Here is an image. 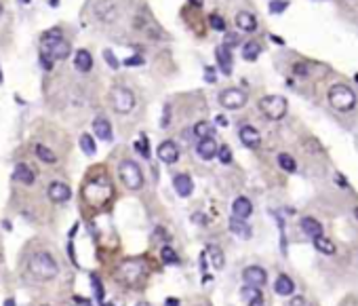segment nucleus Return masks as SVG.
<instances>
[{
    "instance_id": "nucleus-47",
    "label": "nucleus",
    "mask_w": 358,
    "mask_h": 306,
    "mask_svg": "<svg viewBox=\"0 0 358 306\" xmlns=\"http://www.w3.org/2000/svg\"><path fill=\"white\" fill-rule=\"evenodd\" d=\"M205 74H207V80H209V82H215V70H213V68H207Z\"/></svg>"
},
{
    "instance_id": "nucleus-1",
    "label": "nucleus",
    "mask_w": 358,
    "mask_h": 306,
    "mask_svg": "<svg viewBox=\"0 0 358 306\" xmlns=\"http://www.w3.org/2000/svg\"><path fill=\"white\" fill-rule=\"evenodd\" d=\"M40 53L51 57L53 62L55 59H68L70 53H72V47H70V43L63 40V34H61L59 27H55V30H49L45 36H42Z\"/></svg>"
},
{
    "instance_id": "nucleus-59",
    "label": "nucleus",
    "mask_w": 358,
    "mask_h": 306,
    "mask_svg": "<svg viewBox=\"0 0 358 306\" xmlns=\"http://www.w3.org/2000/svg\"><path fill=\"white\" fill-rule=\"evenodd\" d=\"M3 80H5V78H3V70H0V85H3Z\"/></svg>"
},
{
    "instance_id": "nucleus-10",
    "label": "nucleus",
    "mask_w": 358,
    "mask_h": 306,
    "mask_svg": "<svg viewBox=\"0 0 358 306\" xmlns=\"http://www.w3.org/2000/svg\"><path fill=\"white\" fill-rule=\"evenodd\" d=\"M242 279H245L247 285L259 289L262 285H266L268 274H266V270H264L262 266H249V268L242 270Z\"/></svg>"
},
{
    "instance_id": "nucleus-3",
    "label": "nucleus",
    "mask_w": 358,
    "mask_h": 306,
    "mask_svg": "<svg viewBox=\"0 0 358 306\" xmlns=\"http://www.w3.org/2000/svg\"><path fill=\"white\" fill-rule=\"evenodd\" d=\"M329 104L331 108H335L337 112H348L356 106V93L348 87V85H333L329 89Z\"/></svg>"
},
{
    "instance_id": "nucleus-15",
    "label": "nucleus",
    "mask_w": 358,
    "mask_h": 306,
    "mask_svg": "<svg viewBox=\"0 0 358 306\" xmlns=\"http://www.w3.org/2000/svg\"><path fill=\"white\" fill-rule=\"evenodd\" d=\"M215 57H217L219 70H221L225 76H230V74H232V51L227 49L225 45H221V47H217V51H215Z\"/></svg>"
},
{
    "instance_id": "nucleus-48",
    "label": "nucleus",
    "mask_w": 358,
    "mask_h": 306,
    "mask_svg": "<svg viewBox=\"0 0 358 306\" xmlns=\"http://www.w3.org/2000/svg\"><path fill=\"white\" fill-rule=\"evenodd\" d=\"M169 110H171V108H169V106H165V116H162V123H160L162 127H167V125H169Z\"/></svg>"
},
{
    "instance_id": "nucleus-63",
    "label": "nucleus",
    "mask_w": 358,
    "mask_h": 306,
    "mask_svg": "<svg viewBox=\"0 0 358 306\" xmlns=\"http://www.w3.org/2000/svg\"><path fill=\"white\" fill-rule=\"evenodd\" d=\"M356 80H358V74H356Z\"/></svg>"
},
{
    "instance_id": "nucleus-12",
    "label": "nucleus",
    "mask_w": 358,
    "mask_h": 306,
    "mask_svg": "<svg viewBox=\"0 0 358 306\" xmlns=\"http://www.w3.org/2000/svg\"><path fill=\"white\" fill-rule=\"evenodd\" d=\"M156 155H158V159H160L162 163H167V165H173V163H177V159H179V148H177V144H175V142L167 140V142H162V144L158 146V150H156Z\"/></svg>"
},
{
    "instance_id": "nucleus-58",
    "label": "nucleus",
    "mask_w": 358,
    "mask_h": 306,
    "mask_svg": "<svg viewBox=\"0 0 358 306\" xmlns=\"http://www.w3.org/2000/svg\"><path fill=\"white\" fill-rule=\"evenodd\" d=\"M99 306H114V304H110V302H102V304H99Z\"/></svg>"
},
{
    "instance_id": "nucleus-16",
    "label": "nucleus",
    "mask_w": 358,
    "mask_h": 306,
    "mask_svg": "<svg viewBox=\"0 0 358 306\" xmlns=\"http://www.w3.org/2000/svg\"><path fill=\"white\" fill-rule=\"evenodd\" d=\"M232 213H234V218L247 222V218L253 213V203H251L247 197H238V199L232 203Z\"/></svg>"
},
{
    "instance_id": "nucleus-50",
    "label": "nucleus",
    "mask_w": 358,
    "mask_h": 306,
    "mask_svg": "<svg viewBox=\"0 0 358 306\" xmlns=\"http://www.w3.org/2000/svg\"><path fill=\"white\" fill-rule=\"evenodd\" d=\"M74 302H76L74 306H91V304H89V300H82V298H78V296L74 298Z\"/></svg>"
},
{
    "instance_id": "nucleus-62",
    "label": "nucleus",
    "mask_w": 358,
    "mask_h": 306,
    "mask_svg": "<svg viewBox=\"0 0 358 306\" xmlns=\"http://www.w3.org/2000/svg\"><path fill=\"white\" fill-rule=\"evenodd\" d=\"M0 15H3V5H0Z\"/></svg>"
},
{
    "instance_id": "nucleus-31",
    "label": "nucleus",
    "mask_w": 358,
    "mask_h": 306,
    "mask_svg": "<svg viewBox=\"0 0 358 306\" xmlns=\"http://www.w3.org/2000/svg\"><path fill=\"white\" fill-rule=\"evenodd\" d=\"M278 165H280V169H284L286 173H293L297 169V163L291 155H286V152H282V155H278Z\"/></svg>"
},
{
    "instance_id": "nucleus-44",
    "label": "nucleus",
    "mask_w": 358,
    "mask_h": 306,
    "mask_svg": "<svg viewBox=\"0 0 358 306\" xmlns=\"http://www.w3.org/2000/svg\"><path fill=\"white\" fill-rule=\"evenodd\" d=\"M234 45H238V36H236V34H227V36H225V47L230 49V47H234Z\"/></svg>"
},
{
    "instance_id": "nucleus-56",
    "label": "nucleus",
    "mask_w": 358,
    "mask_h": 306,
    "mask_svg": "<svg viewBox=\"0 0 358 306\" xmlns=\"http://www.w3.org/2000/svg\"><path fill=\"white\" fill-rule=\"evenodd\" d=\"M194 7H203V0H192Z\"/></svg>"
},
{
    "instance_id": "nucleus-14",
    "label": "nucleus",
    "mask_w": 358,
    "mask_h": 306,
    "mask_svg": "<svg viewBox=\"0 0 358 306\" xmlns=\"http://www.w3.org/2000/svg\"><path fill=\"white\" fill-rule=\"evenodd\" d=\"M238 135H240V142L245 144L247 148H259V144H262L259 131H257L255 127H251V125H245V127H240Z\"/></svg>"
},
{
    "instance_id": "nucleus-38",
    "label": "nucleus",
    "mask_w": 358,
    "mask_h": 306,
    "mask_svg": "<svg viewBox=\"0 0 358 306\" xmlns=\"http://www.w3.org/2000/svg\"><path fill=\"white\" fill-rule=\"evenodd\" d=\"M217 157H219V161H221L223 165L232 163V150H230V146H221V148H217Z\"/></svg>"
},
{
    "instance_id": "nucleus-19",
    "label": "nucleus",
    "mask_w": 358,
    "mask_h": 306,
    "mask_svg": "<svg viewBox=\"0 0 358 306\" xmlns=\"http://www.w3.org/2000/svg\"><path fill=\"white\" fill-rule=\"evenodd\" d=\"M173 188H175V192L179 194V197H190V194L194 192L192 179H190V175H185V173H179V175L173 177Z\"/></svg>"
},
{
    "instance_id": "nucleus-24",
    "label": "nucleus",
    "mask_w": 358,
    "mask_h": 306,
    "mask_svg": "<svg viewBox=\"0 0 358 306\" xmlns=\"http://www.w3.org/2000/svg\"><path fill=\"white\" fill-rule=\"evenodd\" d=\"M230 230L240 236V239H251V228L245 220H238V218H230Z\"/></svg>"
},
{
    "instance_id": "nucleus-40",
    "label": "nucleus",
    "mask_w": 358,
    "mask_h": 306,
    "mask_svg": "<svg viewBox=\"0 0 358 306\" xmlns=\"http://www.w3.org/2000/svg\"><path fill=\"white\" fill-rule=\"evenodd\" d=\"M104 57H106V62H108V66L112 68V70H118V68H120V62H118L116 57H114V53H112L110 49L104 51Z\"/></svg>"
},
{
    "instance_id": "nucleus-33",
    "label": "nucleus",
    "mask_w": 358,
    "mask_h": 306,
    "mask_svg": "<svg viewBox=\"0 0 358 306\" xmlns=\"http://www.w3.org/2000/svg\"><path fill=\"white\" fill-rule=\"evenodd\" d=\"M160 258L165 264H179V256L175 254V249L173 247H162V252H160Z\"/></svg>"
},
{
    "instance_id": "nucleus-36",
    "label": "nucleus",
    "mask_w": 358,
    "mask_h": 306,
    "mask_svg": "<svg viewBox=\"0 0 358 306\" xmlns=\"http://www.w3.org/2000/svg\"><path fill=\"white\" fill-rule=\"evenodd\" d=\"M91 281H93V289H95V296H97V300H99V304H102V302H106L104 300V287H102V281H99L97 279V274H91Z\"/></svg>"
},
{
    "instance_id": "nucleus-26",
    "label": "nucleus",
    "mask_w": 358,
    "mask_h": 306,
    "mask_svg": "<svg viewBox=\"0 0 358 306\" xmlns=\"http://www.w3.org/2000/svg\"><path fill=\"white\" fill-rule=\"evenodd\" d=\"M312 241H314V247H316L320 254H324V256H333L335 254V243L331 239H327L324 234L316 236V239H312Z\"/></svg>"
},
{
    "instance_id": "nucleus-57",
    "label": "nucleus",
    "mask_w": 358,
    "mask_h": 306,
    "mask_svg": "<svg viewBox=\"0 0 358 306\" xmlns=\"http://www.w3.org/2000/svg\"><path fill=\"white\" fill-rule=\"evenodd\" d=\"M137 306H152V304H148V302H139Z\"/></svg>"
},
{
    "instance_id": "nucleus-53",
    "label": "nucleus",
    "mask_w": 358,
    "mask_h": 306,
    "mask_svg": "<svg viewBox=\"0 0 358 306\" xmlns=\"http://www.w3.org/2000/svg\"><path fill=\"white\" fill-rule=\"evenodd\" d=\"M249 306H266V304H264V298H259V300H255V302H249Z\"/></svg>"
},
{
    "instance_id": "nucleus-2",
    "label": "nucleus",
    "mask_w": 358,
    "mask_h": 306,
    "mask_svg": "<svg viewBox=\"0 0 358 306\" xmlns=\"http://www.w3.org/2000/svg\"><path fill=\"white\" fill-rule=\"evenodd\" d=\"M27 268L40 281H51L53 277H57V262L47 252H36L27 262Z\"/></svg>"
},
{
    "instance_id": "nucleus-51",
    "label": "nucleus",
    "mask_w": 358,
    "mask_h": 306,
    "mask_svg": "<svg viewBox=\"0 0 358 306\" xmlns=\"http://www.w3.org/2000/svg\"><path fill=\"white\" fill-rule=\"evenodd\" d=\"M200 268H203V270H207V254H203V256H200Z\"/></svg>"
},
{
    "instance_id": "nucleus-8",
    "label": "nucleus",
    "mask_w": 358,
    "mask_h": 306,
    "mask_svg": "<svg viewBox=\"0 0 358 306\" xmlns=\"http://www.w3.org/2000/svg\"><path fill=\"white\" fill-rule=\"evenodd\" d=\"M143 277H146V266H143V262H137V260L124 262L118 270V279L122 283H126L128 287H135Z\"/></svg>"
},
{
    "instance_id": "nucleus-43",
    "label": "nucleus",
    "mask_w": 358,
    "mask_h": 306,
    "mask_svg": "<svg viewBox=\"0 0 358 306\" xmlns=\"http://www.w3.org/2000/svg\"><path fill=\"white\" fill-rule=\"evenodd\" d=\"M293 72L299 74V76H306L308 74V68H306V64H295L293 66Z\"/></svg>"
},
{
    "instance_id": "nucleus-5",
    "label": "nucleus",
    "mask_w": 358,
    "mask_h": 306,
    "mask_svg": "<svg viewBox=\"0 0 358 306\" xmlns=\"http://www.w3.org/2000/svg\"><path fill=\"white\" fill-rule=\"evenodd\" d=\"M286 108H289V104H286V100L282 95H266V97L259 100V110L264 112V116L270 118V120L284 118Z\"/></svg>"
},
{
    "instance_id": "nucleus-55",
    "label": "nucleus",
    "mask_w": 358,
    "mask_h": 306,
    "mask_svg": "<svg viewBox=\"0 0 358 306\" xmlns=\"http://www.w3.org/2000/svg\"><path fill=\"white\" fill-rule=\"evenodd\" d=\"M5 306H15V300H13V298H9V300L5 302Z\"/></svg>"
},
{
    "instance_id": "nucleus-9",
    "label": "nucleus",
    "mask_w": 358,
    "mask_h": 306,
    "mask_svg": "<svg viewBox=\"0 0 358 306\" xmlns=\"http://www.w3.org/2000/svg\"><path fill=\"white\" fill-rule=\"evenodd\" d=\"M219 104L227 110H238L247 104V93L238 87H230L219 93Z\"/></svg>"
},
{
    "instance_id": "nucleus-28",
    "label": "nucleus",
    "mask_w": 358,
    "mask_h": 306,
    "mask_svg": "<svg viewBox=\"0 0 358 306\" xmlns=\"http://www.w3.org/2000/svg\"><path fill=\"white\" fill-rule=\"evenodd\" d=\"M213 133H215V127H213L211 123H207V120H200V123L194 125V135L198 137V140H207V137H213Z\"/></svg>"
},
{
    "instance_id": "nucleus-39",
    "label": "nucleus",
    "mask_w": 358,
    "mask_h": 306,
    "mask_svg": "<svg viewBox=\"0 0 358 306\" xmlns=\"http://www.w3.org/2000/svg\"><path fill=\"white\" fill-rule=\"evenodd\" d=\"M286 7H289L286 0H272V3H270V13H274V15H276V13H282Z\"/></svg>"
},
{
    "instance_id": "nucleus-6",
    "label": "nucleus",
    "mask_w": 358,
    "mask_h": 306,
    "mask_svg": "<svg viewBox=\"0 0 358 306\" xmlns=\"http://www.w3.org/2000/svg\"><path fill=\"white\" fill-rule=\"evenodd\" d=\"M118 175L128 190H139L143 186V173L135 161H122L118 165Z\"/></svg>"
},
{
    "instance_id": "nucleus-34",
    "label": "nucleus",
    "mask_w": 358,
    "mask_h": 306,
    "mask_svg": "<svg viewBox=\"0 0 358 306\" xmlns=\"http://www.w3.org/2000/svg\"><path fill=\"white\" fill-rule=\"evenodd\" d=\"M240 296L245 298L247 302H255V300H259V298H262V291L257 289V287H251V285H247V287H242Z\"/></svg>"
},
{
    "instance_id": "nucleus-21",
    "label": "nucleus",
    "mask_w": 358,
    "mask_h": 306,
    "mask_svg": "<svg viewBox=\"0 0 358 306\" xmlns=\"http://www.w3.org/2000/svg\"><path fill=\"white\" fill-rule=\"evenodd\" d=\"M74 66H76L78 72H89L91 68H93V55L87 49H80L74 55Z\"/></svg>"
},
{
    "instance_id": "nucleus-17",
    "label": "nucleus",
    "mask_w": 358,
    "mask_h": 306,
    "mask_svg": "<svg viewBox=\"0 0 358 306\" xmlns=\"http://www.w3.org/2000/svg\"><path fill=\"white\" fill-rule=\"evenodd\" d=\"M217 144H215L213 137H207V140H200L198 146H196V152H198V157L200 159H205V161H211L217 157Z\"/></svg>"
},
{
    "instance_id": "nucleus-61",
    "label": "nucleus",
    "mask_w": 358,
    "mask_h": 306,
    "mask_svg": "<svg viewBox=\"0 0 358 306\" xmlns=\"http://www.w3.org/2000/svg\"><path fill=\"white\" fill-rule=\"evenodd\" d=\"M51 5H53V7H57V0H51Z\"/></svg>"
},
{
    "instance_id": "nucleus-27",
    "label": "nucleus",
    "mask_w": 358,
    "mask_h": 306,
    "mask_svg": "<svg viewBox=\"0 0 358 306\" xmlns=\"http://www.w3.org/2000/svg\"><path fill=\"white\" fill-rule=\"evenodd\" d=\"M207 256H209L211 262H213V268H217V270L223 268L225 256H223V252H221V249H219L217 245H209V247H207Z\"/></svg>"
},
{
    "instance_id": "nucleus-30",
    "label": "nucleus",
    "mask_w": 358,
    "mask_h": 306,
    "mask_svg": "<svg viewBox=\"0 0 358 306\" xmlns=\"http://www.w3.org/2000/svg\"><path fill=\"white\" fill-rule=\"evenodd\" d=\"M34 152H36V157H38L42 163H55V161H57L55 152H53L51 148H47V146H42V144H36V146H34Z\"/></svg>"
},
{
    "instance_id": "nucleus-4",
    "label": "nucleus",
    "mask_w": 358,
    "mask_h": 306,
    "mask_svg": "<svg viewBox=\"0 0 358 306\" xmlns=\"http://www.w3.org/2000/svg\"><path fill=\"white\" fill-rule=\"evenodd\" d=\"M82 194L91 205H104L112 194V186L106 177H97V179H91V182L84 186Z\"/></svg>"
},
{
    "instance_id": "nucleus-11",
    "label": "nucleus",
    "mask_w": 358,
    "mask_h": 306,
    "mask_svg": "<svg viewBox=\"0 0 358 306\" xmlns=\"http://www.w3.org/2000/svg\"><path fill=\"white\" fill-rule=\"evenodd\" d=\"M95 15H97V19L112 23L118 17V9H116V5H112L110 0H99V3L95 5Z\"/></svg>"
},
{
    "instance_id": "nucleus-7",
    "label": "nucleus",
    "mask_w": 358,
    "mask_h": 306,
    "mask_svg": "<svg viewBox=\"0 0 358 306\" xmlns=\"http://www.w3.org/2000/svg\"><path fill=\"white\" fill-rule=\"evenodd\" d=\"M110 102H112V108L116 110L118 114H128L135 108V95L126 87H114L110 91Z\"/></svg>"
},
{
    "instance_id": "nucleus-20",
    "label": "nucleus",
    "mask_w": 358,
    "mask_h": 306,
    "mask_svg": "<svg viewBox=\"0 0 358 306\" xmlns=\"http://www.w3.org/2000/svg\"><path fill=\"white\" fill-rule=\"evenodd\" d=\"M236 25L242 32H255L257 30V19H255L253 13L240 11V13H236Z\"/></svg>"
},
{
    "instance_id": "nucleus-37",
    "label": "nucleus",
    "mask_w": 358,
    "mask_h": 306,
    "mask_svg": "<svg viewBox=\"0 0 358 306\" xmlns=\"http://www.w3.org/2000/svg\"><path fill=\"white\" fill-rule=\"evenodd\" d=\"M209 23H211V27L213 30H217V32H223L225 30V21H223V17H219V15H209Z\"/></svg>"
},
{
    "instance_id": "nucleus-60",
    "label": "nucleus",
    "mask_w": 358,
    "mask_h": 306,
    "mask_svg": "<svg viewBox=\"0 0 358 306\" xmlns=\"http://www.w3.org/2000/svg\"><path fill=\"white\" fill-rule=\"evenodd\" d=\"M354 216H356V220H358V207H356V209H354Z\"/></svg>"
},
{
    "instance_id": "nucleus-23",
    "label": "nucleus",
    "mask_w": 358,
    "mask_h": 306,
    "mask_svg": "<svg viewBox=\"0 0 358 306\" xmlns=\"http://www.w3.org/2000/svg\"><path fill=\"white\" fill-rule=\"evenodd\" d=\"M34 171L27 167L25 163H19L17 167H15V179H19L21 184H25V186H32L34 184Z\"/></svg>"
},
{
    "instance_id": "nucleus-49",
    "label": "nucleus",
    "mask_w": 358,
    "mask_h": 306,
    "mask_svg": "<svg viewBox=\"0 0 358 306\" xmlns=\"http://www.w3.org/2000/svg\"><path fill=\"white\" fill-rule=\"evenodd\" d=\"M165 306H179V300H177V298H167V300H165Z\"/></svg>"
},
{
    "instance_id": "nucleus-54",
    "label": "nucleus",
    "mask_w": 358,
    "mask_h": 306,
    "mask_svg": "<svg viewBox=\"0 0 358 306\" xmlns=\"http://www.w3.org/2000/svg\"><path fill=\"white\" fill-rule=\"evenodd\" d=\"M272 40H274V43H278V45H282V43H284V40H282L280 36H272Z\"/></svg>"
},
{
    "instance_id": "nucleus-35",
    "label": "nucleus",
    "mask_w": 358,
    "mask_h": 306,
    "mask_svg": "<svg viewBox=\"0 0 358 306\" xmlns=\"http://www.w3.org/2000/svg\"><path fill=\"white\" fill-rule=\"evenodd\" d=\"M135 150H139V155L143 159H150V148H148V140H146V135H141L139 140L135 142Z\"/></svg>"
},
{
    "instance_id": "nucleus-46",
    "label": "nucleus",
    "mask_w": 358,
    "mask_h": 306,
    "mask_svg": "<svg viewBox=\"0 0 358 306\" xmlns=\"http://www.w3.org/2000/svg\"><path fill=\"white\" fill-rule=\"evenodd\" d=\"M68 254H70V258H72V262L78 266V262H76V256H74V245H72V241H70V245H68Z\"/></svg>"
},
{
    "instance_id": "nucleus-22",
    "label": "nucleus",
    "mask_w": 358,
    "mask_h": 306,
    "mask_svg": "<svg viewBox=\"0 0 358 306\" xmlns=\"http://www.w3.org/2000/svg\"><path fill=\"white\" fill-rule=\"evenodd\" d=\"M274 291L278 296H291L293 291H295V283L291 277H286V274H278V279L274 283Z\"/></svg>"
},
{
    "instance_id": "nucleus-13",
    "label": "nucleus",
    "mask_w": 358,
    "mask_h": 306,
    "mask_svg": "<svg viewBox=\"0 0 358 306\" xmlns=\"http://www.w3.org/2000/svg\"><path fill=\"white\" fill-rule=\"evenodd\" d=\"M47 194H49V199H51L53 203H66V201H70V197H72V190H70V186L63 184V182H51Z\"/></svg>"
},
{
    "instance_id": "nucleus-25",
    "label": "nucleus",
    "mask_w": 358,
    "mask_h": 306,
    "mask_svg": "<svg viewBox=\"0 0 358 306\" xmlns=\"http://www.w3.org/2000/svg\"><path fill=\"white\" fill-rule=\"evenodd\" d=\"M302 228L308 236H312V239H316V236L322 234V226H320V222L318 220H314V218H304L302 220Z\"/></svg>"
},
{
    "instance_id": "nucleus-52",
    "label": "nucleus",
    "mask_w": 358,
    "mask_h": 306,
    "mask_svg": "<svg viewBox=\"0 0 358 306\" xmlns=\"http://www.w3.org/2000/svg\"><path fill=\"white\" fill-rule=\"evenodd\" d=\"M215 123H217V125H221V127H225V125H227V120H225V116H217V118H215Z\"/></svg>"
},
{
    "instance_id": "nucleus-45",
    "label": "nucleus",
    "mask_w": 358,
    "mask_h": 306,
    "mask_svg": "<svg viewBox=\"0 0 358 306\" xmlns=\"http://www.w3.org/2000/svg\"><path fill=\"white\" fill-rule=\"evenodd\" d=\"M122 64H124V66H141V64H143V57H139V55H137V57H128V59H124Z\"/></svg>"
},
{
    "instance_id": "nucleus-29",
    "label": "nucleus",
    "mask_w": 358,
    "mask_h": 306,
    "mask_svg": "<svg viewBox=\"0 0 358 306\" xmlns=\"http://www.w3.org/2000/svg\"><path fill=\"white\" fill-rule=\"evenodd\" d=\"M262 53V47L259 43H255V40H251V43H247L245 47H242V57H245L247 62H255L257 57H259Z\"/></svg>"
},
{
    "instance_id": "nucleus-42",
    "label": "nucleus",
    "mask_w": 358,
    "mask_h": 306,
    "mask_svg": "<svg viewBox=\"0 0 358 306\" xmlns=\"http://www.w3.org/2000/svg\"><path fill=\"white\" fill-rule=\"evenodd\" d=\"M40 66L45 68V70H53V59H51V57H47V55H42V53H40Z\"/></svg>"
},
{
    "instance_id": "nucleus-41",
    "label": "nucleus",
    "mask_w": 358,
    "mask_h": 306,
    "mask_svg": "<svg viewBox=\"0 0 358 306\" xmlns=\"http://www.w3.org/2000/svg\"><path fill=\"white\" fill-rule=\"evenodd\" d=\"M289 306H312L304 296H295V298H291V302H289Z\"/></svg>"
},
{
    "instance_id": "nucleus-64",
    "label": "nucleus",
    "mask_w": 358,
    "mask_h": 306,
    "mask_svg": "<svg viewBox=\"0 0 358 306\" xmlns=\"http://www.w3.org/2000/svg\"><path fill=\"white\" fill-rule=\"evenodd\" d=\"M45 306H47V304H45Z\"/></svg>"
},
{
    "instance_id": "nucleus-32",
    "label": "nucleus",
    "mask_w": 358,
    "mask_h": 306,
    "mask_svg": "<svg viewBox=\"0 0 358 306\" xmlns=\"http://www.w3.org/2000/svg\"><path fill=\"white\" fill-rule=\"evenodd\" d=\"M80 148H82V152L84 155H89V157H93L95 152H97V146H95V140L89 135V133H84V135H80Z\"/></svg>"
},
{
    "instance_id": "nucleus-18",
    "label": "nucleus",
    "mask_w": 358,
    "mask_h": 306,
    "mask_svg": "<svg viewBox=\"0 0 358 306\" xmlns=\"http://www.w3.org/2000/svg\"><path fill=\"white\" fill-rule=\"evenodd\" d=\"M93 131H95V135L99 137V140H104V142H112V137H114L112 135V125L104 116H97L93 120Z\"/></svg>"
}]
</instances>
